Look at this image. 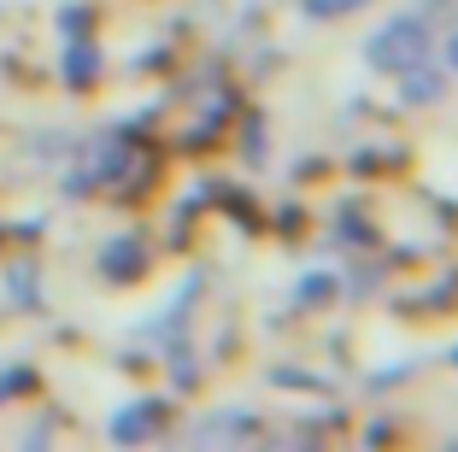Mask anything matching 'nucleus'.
<instances>
[{
    "mask_svg": "<svg viewBox=\"0 0 458 452\" xmlns=\"http://www.w3.org/2000/svg\"><path fill=\"white\" fill-rule=\"evenodd\" d=\"M429 47V36H423V24L418 18H394L388 30H377V36L364 41V59L370 65H382V71H405L411 59Z\"/></svg>",
    "mask_w": 458,
    "mask_h": 452,
    "instance_id": "f257e3e1",
    "label": "nucleus"
},
{
    "mask_svg": "<svg viewBox=\"0 0 458 452\" xmlns=\"http://www.w3.org/2000/svg\"><path fill=\"white\" fill-rule=\"evenodd\" d=\"M153 423H159V405H153V412H123L118 423H112V435H118V440H141Z\"/></svg>",
    "mask_w": 458,
    "mask_h": 452,
    "instance_id": "f03ea898",
    "label": "nucleus"
},
{
    "mask_svg": "<svg viewBox=\"0 0 458 452\" xmlns=\"http://www.w3.org/2000/svg\"><path fill=\"white\" fill-rule=\"evenodd\" d=\"M405 94H411V100H435V94H441V77H435V71H411V77H405Z\"/></svg>",
    "mask_w": 458,
    "mask_h": 452,
    "instance_id": "7ed1b4c3",
    "label": "nucleus"
},
{
    "mask_svg": "<svg viewBox=\"0 0 458 452\" xmlns=\"http://www.w3.org/2000/svg\"><path fill=\"white\" fill-rule=\"evenodd\" d=\"M347 6H364V0H306V13H347Z\"/></svg>",
    "mask_w": 458,
    "mask_h": 452,
    "instance_id": "20e7f679",
    "label": "nucleus"
},
{
    "mask_svg": "<svg viewBox=\"0 0 458 452\" xmlns=\"http://www.w3.org/2000/svg\"><path fill=\"white\" fill-rule=\"evenodd\" d=\"M453 65H458V36H453Z\"/></svg>",
    "mask_w": 458,
    "mask_h": 452,
    "instance_id": "39448f33",
    "label": "nucleus"
}]
</instances>
